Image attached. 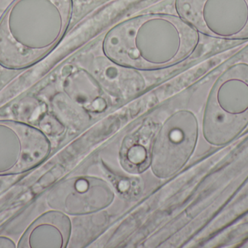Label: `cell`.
<instances>
[{
    "mask_svg": "<svg viewBox=\"0 0 248 248\" xmlns=\"http://www.w3.org/2000/svg\"><path fill=\"white\" fill-rule=\"evenodd\" d=\"M110 183L94 176H76L57 183L47 195L51 209L69 215H83L106 209L114 200Z\"/></svg>",
    "mask_w": 248,
    "mask_h": 248,
    "instance_id": "7",
    "label": "cell"
},
{
    "mask_svg": "<svg viewBox=\"0 0 248 248\" xmlns=\"http://www.w3.org/2000/svg\"><path fill=\"white\" fill-rule=\"evenodd\" d=\"M73 0H14L0 19V65L24 69L52 52L72 18Z\"/></svg>",
    "mask_w": 248,
    "mask_h": 248,
    "instance_id": "2",
    "label": "cell"
},
{
    "mask_svg": "<svg viewBox=\"0 0 248 248\" xmlns=\"http://www.w3.org/2000/svg\"><path fill=\"white\" fill-rule=\"evenodd\" d=\"M63 87L70 99L87 110L100 112L107 107L100 84L83 68H77L70 73L65 78Z\"/></svg>",
    "mask_w": 248,
    "mask_h": 248,
    "instance_id": "9",
    "label": "cell"
},
{
    "mask_svg": "<svg viewBox=\"0 0 248 248\" xmlns=\"http://www.w3.org/2000/svg\"><path fill=\"white\" fill-rule=\"evenodd\" d=\"M17 244L12 239L0 236V248H16Z\"/></svg>",
    "mask_w": 248,
    "mask_h": 248,
    "instance_id": "11",
    "label": "cell"
},
{
    "mask_svg": "<svg viewBox=\"0 0 248 248\" xmlns=\"http://www.w3.org/2000/svg\"><path fill=\"white\" fill-rule=\"evenodd\" d=\"M201 35L178 15H138L112 27L102 50L113 64L137 71H156L189 59L201 44Z\"/></svg>",
    "mask_w": 248,
    "mask_h": 248,
    "instance_id": "1",
    "label": "cell"
},
{
    "mask_svg": "<svg viewBox=\"0 0 248 248\" xmlns=\"http://www.w3.org/2000/svg\"><path fill=\"white\" fill-rule=\"evenodd\" d=\"M52 144L37 127L13 119H0V176L27 173L50 154Z\"/></svg>",
    "mask_w": 248,
    "mask_h": 248,
    "instance_id": "6",
    "label": "cell"
},
{
    "mask_svg": "<svg viewBox=\"0 0 248 248\" xmlns=\"http://www.w3.org/2000/svg\"><path fill=\"white\" fill-rule=\"evenodd\" d=\"M248 127V62L227 67L213 84L204 108L202 135L207 143L224 147Z\"/></svg>",
    "mask_w": 248,
    "mask_h": 248,
    "instance_id": "3",
    "label": "cell"
},
{
    "mask_svg": "<svg viewBox=\"0 0 248 248\" xmlns=\"http://www.w3.org/2000/svg\"><path fill=\"white\" fill-rule=\"evenodd\" d=\"M199 122L189 110L175 112L163 122L153 141L150 167L159 179L171 177L182 170L196 149Z\"/></svg>",
    "mask_w": 248,
    "mask_h": 248,
    "instance_id": "5",
    "label": "cell"
},
{
    "mask_svg": "<svg viewBox=\"0 0 248 248\" xmlns=\"http://www.w3.org/2000/svg\"><path fill=\"white\" fill-rule=\"evenodd\" d=\"M136 157L134 164H141L146 159L145 149L142 147H134L128 151V158L131 162Z\"/></svg>",
    "mask_w": 248,
    "mask_h": 248,
    "instance_id": "10",
    "label": "cell"
},
{
    "mask_svg": "<svg viewBox=\"0 0 248 248\" xmlns=\"http://www.w3.org/2000/svg\"><path fill=\"white\" fill-rule=\"evenodd\" d=\"M72 224L67 214L57 210L43 213L27 227L17 248H65L71 239Z\"/></svg>",
    "mask_w": 248,
    "mask_h": 248,
    "instance_id": "8",
    "label": "cell"
},
{
    "mask_svg": "<svg viewBox=\"0 0 248 248\" xmlns=\"http://www.w3.org/2000/svg\"><path fill=\"white\" fill-rule=\"evenodd\" d=\"M175 9L201 35L248 41V0H175Z\"/></svg>",
    "mask_w": 248,
    "mask_h": 248,
    "instance_id": "4",
    "label": "cell"
}]
</instances>
